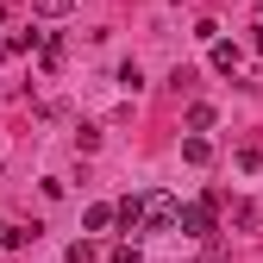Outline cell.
<instances>
[{
    "instance_id": "obj_11",
    "label": "cell",
    "mask_w": 263,
    "mask_h": 263,
    "mask_svg": "<svg viewBox=\"0 0 263 263\" xmlns=\"http://www.w3.org/2000/svg\"><path fill=\"white\" fill-rule=\"evenodd\" d=\"M69 263H94V245H88V238H76V245H69Z\"/></svg>"
},
{
    "instance_id": "obj_10",
    "label": "cell",
    "mask_w": 263,
    "mask_h": 263,
    "mask_svg": "<svg viewBox=\"0 0 263 263\" xmlns=\"http://www.w3.org/2000/svg\"><path fill=\"white\" fill-rule=\"evenodd\" d=\"M31 238H38V226H7V245L19 251V245H31Z\"/></svg>"
},
{
    "instance_id": "obj_3",
    "label": "cell",
    "mask_w": 263,
    "mask_h": 263,
    "mask_svg": "<svg viewBox=\"0 0 263 263\" xmlns=\"http://www.w3.org/2000/svg\"><path fill=\"white\" fill-rule=\"evenodd\" d=\"M119 226H125V232L144 226V194H125V201H119Z\"/></svg>"
},
{
    "instance_id": "obj_7",
    "label": "cell",
    "mask_w": 263,
    "mask_h": 263,
    "mask_svg": "<svg viewBox=\"0 0 263 263\" xmlns=\"http://www.w3.org/2000/svg\"><path fill=\"white\" fill-rule=\"evenodd\" d=\"M38 7V19H63V13H76V0H31Z\"/></svg>"
},
{
    "instance_id": "obj_9",
    "label": "cell",
    "mask_w": 263,
    "mask_h": 263,
    "mask_svg": "<svg viewBox=\"0 0 263 263\" xmlns=\"http://www.w3.org/2000/svg\"><path fill=\"white\" fill-rule=\"evenodd\" d=\"M182 157H188V163H194V170H201V163H207V157H213V144H207V138H188V144H182Z\"/></svg>"
},
{
    "instance_id": "obj_2",
    "label": "cell",
    "mask_w": 263,
    "mask_h": 263,
    "mask_svg": "<svg viewBox=\"0 0 263 263\" xmlns=\"http://www.w3.org/2000/svg\"><path fill=\"white\" fill-rule=\"evenodd\" d=\"M176 232H188V238H213V201H201V207H182Z\"/></svg>"
},
{
    "instance_id": "obj_13",
    "label": "cell",
    "mask_w": 263,
    "mask_h": 263,
    "mask_svg": "<svg viewBox=\"0 0 263 263\" xmlns=\"http://www.w3.org/2000/svg\"><path fill=\"white\" fill-rule=\"evenodd\" d=\"M251 50H257V57H263V25H251Z\"/></svg>"
},
{
    "instance_id": "obj_1",
    "label": "cell",
    "mask_w": 263,
    "mask_h": 263,
    "mask_svg": "<svg viewBox=\"0 0 263 263\" xmlns=\"http://www.w3.org/2000/svg\"><path fill=\"white\" fill-rule=\"evenodd\" d=\"M176 219H182V201L163 194V188H151L144 194V226H151V232H176Z\"/></svg>"
},
{
    "instance_id": "obj_4",
    "label": "cell",
    "mask_w": 263,
    "mask_h": 263,
    "mask_svg": "<svg viewBox=\"0 0 263 263\" xmlns=\"http://www.w3.org/2000/svg\"><path fill=\"white\" fill-rule=\"evenodd\" d=\"M238 63H245V57H238V44H226V38L213 44V69H219V76H232Z\"/></svg>"
},
{
    "instance_id": "obj_6",
    "label": "cell",
    "mask_w": 263,
    "mask_h": 263,
    "mask_svg": "<svg viewBox=\"0 0 263 263\" xmlns=\"http://www.w3.org/2000/svg\"><path fill=\"white\" fill-rule=\"evenodd\" d=\"M113 219H119V207H107V201H101V207H88V232H107Z\"/></svg>"
},
{
    "instance_id": "obj_8",
    "label": "cell",
    "mask_w": 263,
    "mask_h": 263,
    "mask_svg": "<svg viewBox=\"0 0 263 263\" xmlns=\"http://www.w3.org/2000/svg\"><path fill=\"white\" fill-rule=\"evenodd\" d=\"M31 44H44V38H38V31H13V38H7V57H25Z\"/></svg>"
},
{
    "instance_id": "obj_14",
    "label": "cell",
    "mask_w": 263,
    "mask_h": 263,
    "mask_svg": "<svg viewBox=\"0 0 263 263\" xmlns=\"http://www.w3.org/2000/svg\"><path fill=\"white\" fill-rule=\"evenodd\" d=\"M257 7H263V0H257Z\"/></svg>"
},
{
    "instance_id": "obj_12",
    "label": "cell",
    "mask_w": 263,
    "mask_h": 263,
    "mask_svg": "<svg viewBox=\"0 0 263 263\" xmlns=\"http://www.w3.org/2000/svg\"><path fill=\"white\" fill-rule=\"evenodd\" d=\"M113 263H144V257H138V245H113Z\"/></svg>"
},
{
    "instance_id": "obj_5",
    "label": "cell",
    "mask_w": 263,
    "mask_h": 263,
    "mask_svg": "<svg viewBox=\"0 0 263 263\" xmlns=\"http://www.w3.org/2000/svg\"><path fill=\"white\" fill-rule=\"evenodd\" d=\"M207 125H213V107H207V101H194V107H188V132H194V138H201Z\"/></svg>"
}]
</instances>
